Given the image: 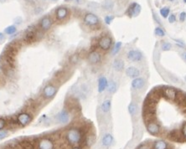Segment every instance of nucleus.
Returning a JSON list of instances; mask_svg holds the SVG:
<instances>
[{
  "label": "nucleus",
  "mask_w": 186,
  "mask_h": 149,
  "mask_svg": "<svg viewBox=\"0 0 186 149\" xmlns=\"http://www.w3.org/2000/svg\"><path fill=\"white\" fill-rule=\"evenodd\" d=\"M103 8L107 10H111L113 8V2L112 0H105L104 3H103Z\"/></svg>",
  "instance_id": "nucleus-27"
},
{
  "label": "nucleus",
  "mask_w": 186,
  "mask_h": 149,
  "mask_svg": "<svg viewBox=\"0 0 186 149\" xmlns=\"http://www.w3.org/2000/svg\"><path fill=\"white\" fill-rule=\"evenodd\" d=\"M87 59L89 61L90 64H99L101 60H102V55L99 52H97V50H92L87 55Z\"/></svg>",
  "instance_id": "nucleus-10"
},
{
  "label": "nucleus",
  "mask_w": 186,
  "mask_h": 149,
  "mask_svg": "<svg viewBox=\"0 0 186 149\" xmlns=\"http://www.w3.org/2000/svg\"><path fill=\"white\" fill-rule=\"evenodd\" d=\"M125 72L126 74L128 75V77L133 78V79L139 77V75H140V71H139V69L133 66H130L128 67V68H127Z\"/></svg>",
  "instance_id": "nucleus-16"
},
{
  "label": "nucleus",
  "mask_w": 186,
  "mask_h": 149,
  "mask_svg": "<svg viewBox=\"0 0 186 149\" xmlns=\"http://www.w3.org/2000/svg\"><path fill=\"white\" fill-rule=\"evenodd\" d=\"M185 80H186V76H185Z\"/></svg>",
  "instance_id": "nucleus-47"
},
{
  "label": "nucleus",
  "mask_w": 186,
  "mask_h": 149,
  "mask_svg": "<svg viewBox=\"0 0 186 149\" xmlns=\"http://www.w3.org/2000/svg\"><path fill=\"white\" fill-rule=\"evenodd\" d=\"M108 85V80L105 76H101L98 79V91L100 93L103 92L107 87Z\"/></svg>",
  "instance_id": "nucleus-19"
},
{
  "label": "nucleus",
  "mask_w": 186,
  "mask_h": 149,
  "mask_svg": "<svg viewBox=\"0 0 186 149\" xmlns=\"http://www.w3.org/2000/svg\"><path fill=\"white\" fill-rule=\"evenodd\" d=\"M3 39H4V35H3V33H0V42L2 41Z\"/></svg>",
  "instance_id": "nucleus-41"
},
{
  "label": "nucleus",
  "mask_w": 186,
  "mask_h": 149,
  "mask_svg": "<svg viewBox=\"0 0 186 149\" xmlns=\"http://www.w3.org/2000/svg\"><path fill=\"white\" fill-rule=\"evenodd\" d=\"M6 123H7V122H6V121L4 120V119L0 118V131H1V130H3V129L5 127Z\"/></svg>",
  "instance_id": "nucleus-35"
},
{
  "label": "nucleus",
  "mask_w": 186,
  "mask_h": 149,
  "mask_svg": "<svg viewBox=\"0 0 186 149\" xmlns=\"http://www.w3.org/2000/svg\"><path fill=\"white\" fill-rule=\"evenodd\" d=\"M84 22L88 26H97L99 23V18L94 13H87L84 17Z\"/></svg>",
  "instance_id": "nucleus-9"
},
{
  "label": "nucleus",
  "mask_w": 186,
  "mask_h": 149,
  "mask_svg": "<svg viewBox=\"0 0 186 149\" xmlns=\"http://www.w3.org/2000/svg\"><path fill=\"white\" fill-rule=\"evenodd\" d=\"M122 42H117L116 44H115L114 47H113V49H112V54H113V55H115V54H117L118 52L120 51V49H121V48H122Z\"/></svg>",
  "instance_id": "nucleus-26"
},
{
  "label": "nucleus",
  "mask_w": 186,
  "mask_h": 149,
  "mask_svg": "<svg viewBox=\"0 0 186 149\" xmlns=\"http://www.w3.org/2000/svg\"><path fill=\"white\" fill-rule=\"evenodd\" d=\"M37 37H38V33L36 32L35 28L34 26H29L28 27V28L26 29L25 32H24V40L26 42V43H34L37 39Z\"/></svg>",
  "instance_id": "nucleus-3"
},
{
  "label": "nucleus",
  "mask_w": 186,
  "mask_h": 149,
  "mask_svg": "<svg viewBox=\"0 0 186 149\" xmlns=\"http://www.w3.org/2000/svg\"><path fill=\"white\" fill-rule=\"evenodd\" d=\"M16 27L14 25H10L5 28V33L7 34H13L16 32Z\"/></svg>",
  "instance_id": "nucleus-29"
},
{
  "label": "nucleus",
  "mask_w": 186,
  "mask_h": 149,
  "mask_svg": "<svg viewBox=\"0 0 186 149\" xmlns=\"http://www.w3.org/2000/svg\"><path fill=\"white\" fill-rule=\"evenodd\" d=\"M112 67L117 71H122V69H124V62L120 59H115L113 64H112Z\"/></svg>",
  "instance_id": "nucleus-21"
},
{
  "label": "nucleus",
  "mask_w": 186,
  "mask_h": 149,
  "mask_svg": "<svg viewBox=\"0 0 186 149\" xmlns=\"http://www.w3.org/2000/svg\"><path fill=\"white\" fill-rule=\"evenodd\" d=\"M65 138L70 145L77 146L84 141V133L81 128L77 126H72L66 131Z\"/></svg>",
  "instance_id": "nucleus-1"
},
{
  "label": "nucleus",
  "mask_w": 186,
  "mask_h": 149,
  "mask_svg": "<svg viewBox=\"0 0 186 149\" xmlns=\"http://www.w3.org/2000/svg\"><path fill=\"white\" fill-rule=\"evenodd\" d=\"M113 19H114V17L112 15H107L105 17V22H106L107 24H110V23H112Z\"/></svg>",
  "instance_id": "nucleus-34"
},
{
  "label": "nucleus",
  "mask_w": 186,
  "mask_h": 149,
  "mask_svg": "<svg viewBox=\"0 0 186 149\" xmlns=\"http://www.w3.org/2000/svg\"><path fill=\"white\" fill-rule=\"evenodd\" d=\"M171 48H172V45H171L170 43H168V42H164L163 44H162V49L164 51H168V50H170Z\"/></svg>",
  "instance_id": "nucleus-33"
},
{
  "label": "nucleus",
  "mask_w": 186,
  "mask_h": 149,
  "mask_svg": "<svg viewBox=\"0 0 186 149\" xmlns=\"http://www.w3.org/2000/svg\"><path fill=\"white\" fill-rule=\"evenodd\" d=\"M185 18H186V13L185 12H182V13H180V15H179V20H180L181 22H183V21L185 20Z\"/></svg>",
  "instance_id": "nucleus-38"
},
{
  "label": "nucleus",
  "mask_w": 186,
  "mask_h": 149,
  "mask_svg": "<svg viewBox=\"0 0 186 149\" xmlns=\"http://www.w3.org/2000/svg\"><path fill=\"white\" fill-rule=\"evenodd\" d=\"M56 92H57V87L54 85L49 84L44 87L43 97L45 99H51L56 95Z\"/></svg>",
  "instance_id": "nucleus-7"
},
{
  "label": "nucleus",
  "mask_w": 186,
  "mask_h": 149,
  "mask_svg": "<svg viewBox=\"0 0 186 149\" xmlns=\"http://www.w3.org/2000/svg\"><path fill=\"white\" fill-rule=\"evenodd\" d=\"M137 110H138V106L135 103H131L130 105H128V112L132 116H133L137 113Z\"/></svg>",
  "instance_id": "nucleus-25"
},
{
  "label": "nucleus",
  "mask_w": 186,
  "mask_h": 149,
  "mask_svg": "<svg viewBox=\"0 0 186 149\" xmlns=\"http://www.w3.org/2000/svg\"><path fill=\"white\" fill-rule=\"evenodd\" d=\"M137 149H150V147L148 145V143H142L137 147Z\"/></svg>",
  "instance_id": "nucleus-36"
},
{
  "label": "nucleus",
  "mask_w": 186,
  "mask_h": 149,
  "mask_svg": "<svg viewBox=\"0 0 186 149\" xmlns=\"http://www.w3.org/2000/svg\"><path fill=\"white\" fill-rule=\"evenodd\" d=\"M72 149H82L81 147H79V146H73Z\"/></svg>",
  "instance_id": "nucleus-43"
},
{
  "label": "nucleus",
  "mask_w": 186,
  "mask_h": 149,
  "mask_svg": "<svg viewBox=\"0 0 186 149\" xmlns=\"http://www.w3.org/2000/svg\"><path fill=\"white\" fill-rule=\"evenodd\" d=\"M7 136H8V132H7V131H3V130H1V131H0V139L5 138Z\"/></svg>",
  "instance_id": "nucleus-37"
},
{
  "label": "nucleus",
  "mask_w": 186,
  "mask_h": 149,
  "mask_svg": "<svg viewBox=\"0 0 186 149\" xmlns=\"http://www.w3.org/2000/svg\"><path fill=\"white\" fill-rule=\"evenodd\" d=\"M181 136L183 137V140H186V122H183L181 127Z\"/></svg>",
  "instance_id": "nucleus-32"
},
{
  "label": "nucleus",
  "mask_w": 186,
  "mask_h": 149,
  "mask_svg": "<svg viewBox=\"0 0 186 149\" xmlns=\"http://www.w3.org/2000/svg\"><path fill=\"white\" fill-rule=\"evenodd\" d=\"M132 87L133 89H135V90H139L141 88H143L145 85V80L143 78L141 77H138L135 78V79H133V81H132Z\"/></svg>",
  "instance_id": "nucleus-17"
},
{
  "label": "nucleus",
  "mask_w": 186,
  "mask_h": 149,
  "mask_svg": "<svg viewBox=\"0 0 186 149\" xmlns=\"http://www.w3.org/2000/svg\"><path fill=\"white\" fill-rule=\"evenodd\" d=\"M141 12V6L137 3H132L129 8H128L127 13L128 14V16L130 17H137L138 15H139V13Z\"/></svg>",
  "instance_id": "nucleus-12"
},
{
  "label": "nucleus",
  "mask_w": 186,
  "mask_h": 149,
  "mask_svg": "<svg viewBox=\"0 0 186 149\" xmlns=\"http://www.w3.org/2000/svg\"><path fill=\"white\" fill-rule=\"evenodd\" d=\"M175 20H176V17L174 14H171V15L168 17V22H169V23H173V22H175Z\"/></svg>",
  "instance_id": "nucleus-39"
},
{
  "label": "nucleus",
  "mask_w": 186,
  "mask_h": 149,
  "mask_svg": "<svg viewBox=\"0 0 186 149\" xmlns=\"http://www.w3.org/2000/svg\"><path fill=\"white\" fill-rule=\"evenodd\" d=\"M107 89L108 90V92L114 93L117 90V83L113 81V80H111V81L108 82Z\"/></svg>",
  "instance_id": "nucleus-24"
},
{
  "label": "nucleus",
  "mask_w": 186,
  "mask_h": 149,
  "mask_svg": "<svg viewBox=\"0 0 186 149\" xmlns=\"http://www.w3.org/2000/svg\"><path fill=\"white\" fill-rule=\"evenodd\" d=\"M70 61L72 64H77L78 61H79V55L77 54H72L71 58H70Z\"/></svg>",
  "instance_id": "nucleus-30"
},
{
  "label": "nucleus",
  "mask_w": 186,
  "mask_h": 149,
  "mask_svg": "<svg viewBox=\"0 0 186 149\" xmlns=\"http://www.w3.org/2000/svg\"><path fill=\"white\" fill-rule=\"evenodd\" d=\"M112 141H113V137L110 133L105 134L102 139V144L106 147L111 146L112 144Z\"/></svg>",
  "instance_id": "nucleus-20"
},
{
  "label": "nucleus",
  "mask_w": 186,
  "mask_h": 149,
  "mask_svg": "<svg viewBox=\"0 0 186 149\" xmlns=\"http://www.w3.org/2000/svg\"><path fill=\"white\" fill-rule=\"evenodd\" d=\"M127 57H128V59L129 60H131V61L138 62L142 60V59H143V54L139 50L132 49L130 51H128Z\"/></svg>",
  "instance_id": "nucleus-11"
},
{
  "label": "nucleus",
  "mask_w": 186,
  "mask_h": 149,
  "mask_svg": "<svg viewBox=\"0 0 186 149\" xmlns=\"http://www.w3.org/2000/svg\"><path fill=\"white\" fill-rule=\"evenodd\" d=\"M111 106H112V103L110 100H105L102 104V110L105 113L109 112L111 110Z\"/></svg>",
  "instance_id": "nucleus-23"
},
{
  "label": "nucleus",
  "mask_w": 186,
  "mask_h": 149,
  "mask_svg": "<svg viewBox=\"0 0 186 149\" xmlns=\"http://www.w3.org/2000/svg\"><path fill=\"white\" fill-rule=\"evenodd\" d=\"M183 58L184 59V60L186 61V52H184V53L183 54Z\"/></svg>",
  "instance_id": "nucleus-42"
},
{
  "label": "nucleus",
  "mask_w": 186,
  "mask_h": 149,
  "mask_svg": "<svg viewBox=\"0 0 186 149\" xmlns=\"http://www.w3.org/2000/svg\"><path fill=\"white\" fill-rule=\"evenodd\" d=\"M32 121V116L27 112H22L17 116V123L21 126H26Z\"/></svg>",
  "instance_id": "nucleus-8"
},
{
  "label": "nucleus",
  "mask_w": 186,
  "mask_h": 149,
  "mask_svg": "<svg viewBox=\"0 0 186 149\" xmlns=\"http://www.w3.org/2000/svg\"><path fill=\"white\" fill-rule=\"evenodd\" d=\"M52 24H53V21H52L50 17H49V16L44 17L40 20V28L44 31L49 30L51 28Z\"/></svg>",
  "instance_id": "nucleus-15"
},
{
  "label": "nucleus",
  "mask_w": 186,
  "mask_h": 149,
  "mask_svg": "<svg viewBox=\"0 0 186 149\" xmlns=\"http://www.w3.org/2000/svg\"><path fill=\"white\" fill-rule=\"evenodd\" d=\"M152 149H168V142L162 139H158L153 141Z\"/></svg>",
  "instance_id": "nucleus-18"
},
{
  "label": "nucleus",
  "mask_w": 186,
  "mask_h": 149,
  "mask_svg": "<svg viewBox=\"0 0 186 149\" xmlns=\"http://www.w3.org/2000/svg\"><path fill=\"white\" fill-rule=\"evenodd\" d=\"M169 12H170V9L168 7H164L160 9V14L163 18H167L169 14Z\"/></svg>",
  "instance_id": "nucleus-28"
},
{
  "label": "nucleus",
  "mask_w": 186,
  "mask_h": 149,
  "mask_svg": "<svg viewBox=\"0 0 186 149\" xmlns=\"http://www.w3.org/2000/svg\"><path fill=\"white\" fill-rule=\"evenodd\" d=\"M183 2H184V3H186V0H183Z\"/></svg>",
  "instance_id": "nucleus-45"
},
{
  "label": "nucleus",
  "mask_w": 186,
  "mask_h": 149,
  "mask_svg": "<svg viewBox=\"0 0 186 149\" xmlns=\"http://www.w3.org/2000/svg\"><path fill=\"white\" fill-rule=\"evenodd\" d=\"M95 140H96V136L93 133H88L87 136H85L84 141L88 146H92L95 142Z\"/></svg>",
  "instance_id": "nucleus-22"
},
{
  "label": "nucleus",
  "mask_w": 186,
  "mask_h": 149,
  "mask_svg": "<svg viewBox=\"0 0 186 149\" xmlns=\"http://www.w3.org/2000/svg\"><path fill=\"white\" fill-rule=\"evenodd\" d=\"M146 129L149 134L153 135V136H158V134L160 133L161 127L159 124L154 120V119H151L148 120L145 122Z\"/></svg>",
  "instance_id": "nucleus-2"
},
{
  "label": "nucleus",
  "mask_w": 186,
  "mask_h": 149,
  "mask_svg": "<svg viewBox=\"0 0 186 149\" xmlns=\"http://www.w3.org/2000/svg\"><path fill=\"white\" fill-rule=\"evenodd\" d=\"M66 2H70V1H72V2H74L75 3H77V4H82L83 3V1L84 0H66Z\"/></svg>",
  "instance_id": "nucleus-40"
},
{
  "label": "nucleus",
  "mask_w": 186,
  "mask_h": 149,
  "mask_svg": "<svg viewBox=\"0 0 186 149\" xmlns=\"http://www.w3.org/2000/svg\"><path fill=\"white\" fill-rule=\"evenodd\" d=\"M112 44V39L110 36L105 35L98 40V47L102 50H108Z\"/></svg>",
  "instance_id": "nucleus-6"
},
{
  "label": "nucleus",
  "mask_w": 186,
  "mask_h": 149,
  "mask_svg": "<svg viewBox=\"0 0 186 149\" xmlns=\"http://www.w3.org/2000/svg\"><path fill=\"white\" fill-rule=\"evenodd\" d=\"M37 149H55V143L49 137H42L37 142Z\"/></svg>",
  "instance_id": "nucleus-4"
},
{
  "label": "nucleus",
  "mask_w": 186,
  "mask_h": 149,
  "mask_svg": "<svg viewBox=\"0 0 186 149\" xmlns=\"http://www.w3.org/2000/svg\"><path fill=\"white\" fill-rule=\"evenodd\" d=\"M154 33L157 36H160V37H163V36L165 35V33H164V31L163 30V28H160V27H158V28H155V30H154Z\"/></svg>",
  "instance_id": "nucleus-31"
},
{
  "label": "nucleus",
  "mask_w": 186,
  "mask_h": 149,
  "mask_svg": "<svg viewBox=\"0 0 186 149\" xmlns=\"http://www.w3.org/2000/svg\"><path fill=\"white\" fill-rule=\"evenodd\" d=\"M170 1H173V0H170Z\"/></svg>",
  "instance_id": "nucleus-46"
},
{
  "label": "nucleus",
  "mask_w": 186,
  "mask_h": 149,
  "mask_svg": "<svg viewBox=\"0 0 186 149\" xmlns=\"http://www.w3.org/2000/svg\"><path fill=\"white\" fill-rule=\"evenodd\" d=\"M178 91L173 87H165L161 90V95L170 100H175L178 97Z\"/></svg>",
  "instance_id": "nucleus-5"
},
{
  "label": "nucleus",
  "mask_w": 186,
  "mask_h": 149,
  "mask_svg": "<svg viewBox=\"0 0 186 149\" xmlns=\"http://www.w3.org/2000/svg\"><path fill=\"white\" fill-rule=\"evenodd\" d=\"M68 13H69L68 8L66 7H60L56 9V17L58 20H63L68 16Z\"/></svg>",
  "instance_id": "nucleus-14"
},
{
  "label": "nucleus",
  "mask_w": 186,
  "mask_h": 149,
  "mask_svg": "<svg viewBox=\"0 0 186 149\" xmlns=\"http://www.w3.org/2000/svg\"><path fill=\"white\" fill-rule=\"evenodd\" d=\"M29 2H31V3H34V2H36V1H38V0H27Z\"/></svg>",
  "instance_id": "nucleus-44"
},
{
  "label": "nucleus",
  "mask_w": 186,
  "mask_h": 149,
  "mask_svg": "<svg viewBox=\"0 0 186 149\" xmlns=\"http://www.w3.org/2000/svg\"><path fill=\"white\" fill-rule=\"evenodd\" d=\"M56 119L61 123H67L70 120V113L64 109L56 115Z\"/></svg>",
  "instance_id": "nucleus-13"
}]
</instances>
